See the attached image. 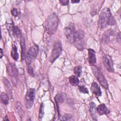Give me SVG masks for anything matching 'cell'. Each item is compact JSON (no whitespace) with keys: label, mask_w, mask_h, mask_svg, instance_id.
I'll use <instances>...</instances> for the list:
<instances>
[{"label":"cell","mask_w":121,"mask_h":121,"mask_svg":"<svg viewBox=\"0 0 121 121\" xmlns=\"http://www.w3.org/2000/svg\"><path fill=\"white\" fill-rule=\"evenodd\" d=\"M116 23L114 17L112 15L109 9L104 8L101 12L98 20V26L101 29H103L108 26L114 25Z\"/></svg>","instance_id":"obj_1"},{"label":"cell","mask_w":121,"mask_h":121,"mask_svg":"<svg viewBox=\"0 0 121 121\" xmlns=\"http://www.w3.org/2000/svg\"><path fill=\"white\" fill-rule=\"evenodd\" d=\"M58 23L59 19L57 15L55 13L50 14L45 21V28L46 32L49 35H53L57 30Z\"/></svg>","instance_id":"obj_2"},{"label":"cell","mask_w":121,"mask_h":121,"mask_svg":"<svg viewBox=\"0 0 121 121\" xmlns=\"http://www.w3.org/2000/svg\"><path fill=\"white\" fill-rule=\"evenodd\" d=\"M84 32L81 30H76L72 43L74 44V45L76 48L79 50H83L84 49Z\"/></svg>","instance_id":"obj_3"},{"label":"cell","mask_w":121,"mask_h":121,"mask_svg":"<svg viewBox=\"0 0 121 121\" xmlns=\"http://www.w3.org/2000/svg\"><path fill=\"white\" fill-rule=\"evenodd\" d=\"M92 69L93 73L100 84V85L106 89H108V85L107 81L104 77L101 70L97 67L93 66H92Z\"/></svg>","instance_id":"obj_4"},{"label":"cell","mask_w":121,"mask_h":121,"mask_svg":"<svg viewBox=\"0 0 121 121\" xmlns=\"http://www.w3.org/2000/svg\"><path fill=\"white\" fill-rule=\"evenodd\" d=\"M38 46L36 44H34L30 48L26 57V63L28 65H30L36 58L38 53Z\"/></svg>","instance_id":"obj_5"},{"label":"cell","mask_w":121,"mask_h":121,"mask_svg":"<svg viewBox=\"0 0 121 121\" xmlns=\"http://www.w3.org/2000/svg\"><path fill=\"white\" fill-rule=\"evenodd\" d=\"M7 73L9 75L14 86L17 84V70L14 63H9L7 65Z\"/></svg>","instance_id":"obj_6"},{"label":"cell","mask_w":121,"mask_h":121,"mask_svg":"<svg viewBox=\"0 0 121 121\" xmlns=\"http://www.w3.org/2000/svg\"><path fill=\"white\" fill-rule=\"evenodd\" d=\"M62 52V45L60 41L56 42L53 46L50 58V61L53 63L61 54Z\"/></svg>","instance_id":"obj_7"},{"label":"cell","mask_w":121,"mask_h":121,"mask_svg":"<svg viewBox=\"0 0 121 121\" xmlns=\"http://www.w3.org/2000/svg\"><path fill=\"white\" fill-rule=\"evenodd\" d=\"M35 97V89L34 88H29L26 95L25 101L26 107L28 109L31 108L34 104Z\"/></svg>","instance_id":"obj_8"},{"label":"cell","mask_w":121,"mask_h":121,"mask_svg":"<svg viewBox=\"0 0 121 121\" xmlns=\"http://www.w3.org/2000/svg\"><path fill=\"white\" fill-rule=\"evenodd\" d=\"M76 30L73 24L70 23L66 26L64 29V34L67 39L69 42L72 43L73 40L74 35Z\"/></svg>","instance_id":"obj_9"},{"label":"cell","mask_w":121,"mask_h":121,"mask_svg":"<svg viewBox=\"0 0 121 121\" xmlns=\"http://www.w3.org/2000/svg\"><path fill=\"white\" fill-rule=\"evenodd\" d=\"M103 63L105 68L110 72H114L113 63L111 57L108 55H105L103 57Z\"/></svg>","instance_id":"obj_10"},{"label":"cell","mask_w":121,"mask_h":121,"mask_svg":"<svg viewBox=\"0 0 121 121\" xmlns=\"http://www.w3.org/2000/svg\"><path fill=\"white\" fill-rule=\"evenodd\" d=\"M91 90L93 93L97 97L101 96L102 95V91L101 90L100 87L96 82H93L92 83L91 87Z\"/></svg>","instance_id":"obj_11"},{"label":"cell","mask_w":121,"mask_h":121,"mask_svg":"<svg viewBox=\"0 0 121 121\" xmlns=\"http://www.w3.org/2000/svg\"><path fill=\"white\" fill-rule=\"evenodd\" d=\"M95 52L92 49H88V61L90 64L94 65L96 63Z\"/></svg>","instance_id":"obj_12"},{"label":"cell","mask_w":121,"mask_h":121,"mask_svg":"<svg viewBox=\"0 0 121 121\" xmlns=\"http://www.w3.org/2000/svg\"><path fill=\"white\" fill-rule=\"evenodd\" d=\"M96 110L100 115L108 114L110 112L104 104H101L99 105L96 108Z\"/></svg>","instance_id":"obj_13"},{"label":"cell","mask_w":121,"mask_h":121,"mask_svg":"<svg viewBox=\"0 0 121 121\" xmlns=\"http://www.w3.org/2000/svg\"><path fill=\"white\" fill-rule=\"evenodd\" d=\"M66 97V95L64 93H58L55 96L54 99L57 104H61L65 101Z\"/></svg>","instance_id":"obj_14"},{"label":"cell","mask_w":121,"mask_h":121,"mask_svg":"<svg viewBox=\"0 0 121 121\" xmlns=\"http://www.w3.org/2000/svg\"><path fill=\"white\" fill-rule=\"evenodd\" d=\"M20 45L21 48V59L22 60H24L26 57V46L25 43V40L24 37L22 36L20 38Z\"/></svg>","instance_id":"obj_15"},{"label":"cell","mask_w":121,"mask_h":121,"mask_svg":"<svg viewBox=\"0 0 121 121\" xmlns=\"http://www.w3.org/2000/svg\"><path fill=\"white\" fill-rule=\"evenodd\" d=\"M96 107H95V104L92 102L90 104V112L91 116L92 117L93 120H97V115L96 114Z\"/></svg>","instance_id":"obj_16"},{"label":"cell","mask_w":121,"mask_h":121,"mask_svg":"<svg viewBox=\"0 0 121 121\" xmlns=\"http://www.w3.org/2000/svg\"><path fill=\"white\" fill-rule=\"evenodd\" d=\"M16 110L17 112L18 115L19 116L20 118H22L23 117L24 112L23 109L22 107V105L19 102H17L16 104Z\"/></svg>","instance_id":"obj_17"},{"label":"cell","mask_w":121,"mask_h":121,"mask_svg":"<svg viewBox=\"0 0 121 121\" xmlns=\"http://www.w3.org/2000/svg\"><path fill=\"white\" fill-rule=\"evenodd\" d=\"M11 56L12 58L15 60H17L18 59V54L17 51V48L15 45H13L11 51Z\"/></svg>","instance_id":"obj_18"},{"label":"cell","mask_w":121,"mask_h":121,"mask_svg":"<svg viewBox=\"0 0 121 121\" xmlns=\"http://www.w3.org/2000/svg\"><path fill=\"white\" fill-rule=\"evenodd\" d=\"M69 81L71 85L73 86H77L79 83V80L76 76L72 75L69 78Z\"/></svg>","instance_id":"obj_19"},{"label":"cell","mask_w":121,"mask_h":121,"mask_svg":"<svg viewBox=\"0 0 121 121\" xmlns=\"http://www.w3.org/2000/svg\"><path fill=\"white\" fill-rule=\"evenodd\" d=\"M3 80H4V83L5 84V88L7 90V92H8L9 93L11 94L12 93V87L11 86V85L10 84V83L9 82V80L6 78H3Z\"/></svg>","instance_id":"obj_20"},{"label":"cell","mask_w":121,"mask_h":121,"mask_svg":"<svg viewBox=\"0 0 121 121\" xmlns=\"http://www.w3.org/2000/svg\"><path fill=\"white\" fill-rule=\"evenodd\" d=\"M1 100L3 104L7 105L9 104V96L8 95L5 93H2L0 95Z\"/></svg>","instance_id":"obj_21"},{"label":"cell","mask_w":121,"mask_h":121,"mask_svg":"<svg viewBox=\"0 0 121 121\" xmlns=\"http://www.w3.org/2000/svg\"><path fill=\"white\" fill-rule=\"evenodd\" d=\"M6 25H7V29L9 31V32L10 34V35L13 34L14 28L15 26H14V25H13V23L12 20H10L9 22H7Z\"/></svg>","instance_id":"obj_22"},{"label":"cell","mask_w":121,"mask_h":121,"mask_svg":"<svg viewBox=\"0 0 121 121\" xmlns=\"http://www.w3.org/2000/svg\"><path fill=\"white\" fill-rule=\"evenodd\" d=\"M13 34L15 35L19 38H20L23 35L21 33V30L19 28V27L17 26H15L14 28V31H13Z\"/></svg>","instance_id":"obj_23"},{"label":"cell","mask_w":121,"mask_h":121,"mask_svg":"<svg viewBox=\"0 0 121 121\" xmlns=\"http://www.w3.org/2000/svg\"><path fill=\"white\" fill-rule=\"evenodd\" d=\"M74 73L76 76L79 77L80 76L82 73V68L80 66H76L74 69Z\"/></svg>","instance_id":"obj_24"},{"label":"cell","mask_w":121,"mask_h":121,"mask_svg":"<svg viewBox=\"0 0 121 121\" xmlns=\"http://www.w3.org/2000/svg\"><path fill=\"white\" fill-rule=\"evenodd\" d=\"M61 121H71L72 120V115L69 113H67L64 114L61 118L60 119Z\"/></svg>","instance_id":"obj_25"},{"label":"cell","mask_w":121,"mask_h":121,"mask_svg":"<svg viewBox=\"0 0 121 121\" xmlns=\"http://www.w3.org/2000/svg\"><path fill=\"white\" fill-rule=\"evenodd\" d=\"M78 89L79 91L82 93L88 94V90L84 86H78Z\"/></svg>","instance_id":"obj_26"},{"label":"cell","mask_w":121,"mask_h":121,"mask_svg":"<svg viewBox=\"0 0 121 121\" xmlns=\"http://www.w3.org/2000/svg\"><path fill=\"white\" fill-rule=\"evenodd\" d=\"M44 114V104L43 103L41 104L39 110V117L40 119H42Z\"/></svg>","instance_id":"obj_27"},{"label":"cell","mask_w":121,"mask_h":121,"mask_svg":"<svg viewBox=\"0 0 121 121\" xmlns=\"http://www.w3.org/2000/svg\"><path fill=\"white\" fill-rule=\"evenodd\" d=\"M28 71L29 74H30V76L34 77V71H33V68L30 66V65H28Z\"/></svg>","instance_id":"obj_28"},{"label":"cell","mask_w":121,"mask_h":121,"mask_svg":"<svg viewBox=\"0 0 121 121\" xmlns=\"http://www.w3.org/2000/svg\"><path fill=\"white\" fill-rule=\"evenodd\" d=\"M11 14L12 15L14 16V17H17V14H18V13H17V10L15 8H13L12 10H11Z\"/></svg>","instance_id":"obj_29"},{"label":"cell","mask_w":121,"mask_h":121,"mask_svg":"<svg viewBox=\"0 0 121 121\" xmlns=\"http://www.w3.org/2000/svg\"><path fill=\"white\" fill-rule=\"evenodd\" d=\"M60 2L62 5L66 6L68 5L69 1L68 0H60Z\"/></svg>","instance_id":"obj_30"},{"label":"cell","mask_w":121,"mask_h":121,"mask_svg":"<svg viewBox=\"0 0 121 121\" xmlns=\"http://www.w3.org/2000/svg\"><path fill=\"white\" fill-rule=\"evenodd\" d=\"M3 56V52L2 49H0V58H2Z\"/></svg>","instance_id":"obj_31"},{"label":"cell","mask_w":121,"mask_h":121,"mask_svg":"<svg viewBox=\"0 0 121 121\" xmlns=\"http://www.w3.org/2000/svg\"><path fill=\"white\" fill-rule=\"evenodd\" d=\"M80 1L79 0H71V2L73 3H78V2H79Z\"/></svg>","instance_id":"obj_32"}]
</instances>
